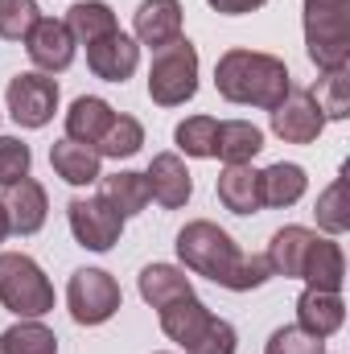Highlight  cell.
<instances>
[{
    "instance_id": "cell-1",
    "label": "cell",
    "mask_w": 350,
    "mask_h": 354,
    "mask_svg": "<svg viewBox=\"0 0 350 354\" xmlns=\"http://www.w3.org/2000/svg\"><path fill=\"white\" fill-rule=\"evenodd\" d=\"M174 248H177V260L185 264V272L206 276V280H214V284H223L231 292H252V288L268 284V276H272L268 256L239 252V243L219 223H210V218L185 223L177 231Z\"/></svg>"
},
{
    "instance_id": "cell-2",
    "label": "cell",
    "mask_w": 350,
    "mask_h": 354,
    "mask_svg": "<svg viewBox=\"0 0 350 354\" xmlns=\"http://www.w3.org/2000/svg\"><path fill=\"white\" fill-rule=\"evenodd\" d=\"M214 87L227 103H243V107H280V99L288 95L293 79L284 58L260 54V50H227L214 62Z\"/></svg>"
},
{
    "instance_id": "cell-3",
    "label": "cell",
    "mask_w": 350,
    "mask_h": 354,
    "mask_svg": "<svg viewBox=\"0 0 350 354\" xmlns=\"http://www.w3.org/2000/svg\"><path fill=\"white\" fill-rule=\"evenodd\" d=\"M305 50L317 71L350 66V0H305Z\"/></svg>"
},
{
    "instance_id": "cell-4",
    "label": "cell",
    "mask_w": 350,
    "mask_h": 354,
    "mask_svg": "<svg viewBox=\"0 0 350 354\" xmlns=\"http://www.w3.org/2000/svg\"><path fill=\"white\" fill-rule=\"evenodd\" d=\"M0 305L12 317H46L54 309V284L25 252H0Z\"/></svg>"
},
{
    "instance_id": "cell-5",
    "label": "cell",
    "mask_w": 350,
    "mask_h": 354,
    "mask_svg": "<svg viewBox=\"0 0 350 354\" xmlns=\"http://www.w3.org/2000/svg\"><path fill=\"white\" fill-rule=\"evenodd\" d=\"M198 95V50L194 41L177 37L169 46L153 50L149 66V99L157 107H181Z\"/></svg>"
},
{
    "instance_id": "cell-6",
    "label": "cell",
    "mask_w": 350,
    "mask_h": 354,
    "mask_svg": "<svg viewBox=\"0 0 350 354\" xmlns=\"http://www.w3.org/2000/svg\"><path fill=\"white\" fill-rule=\"evenodd\" d=\"M120 305H124V292H120L116 276L103 272V268H79L66 284V309L79 326L111 322L120 313Z\"/></svg>"
},
{
    "instance_id": "cell-7",
    "label": "cell",
    "mask_w": 350,
    "mask_h": 354,
    "mask_svg": "<svg viewBox=\"0 0 350 354\" xmlns=\"http://www.w3.org/2000/svg\"><path fill=\"white\" fill-rule=\"evenodd\" d=\"M66 218H71V235L79 239V248L87 252H111L124 235V214L103 198V194H79L66 202Z\"/></svg>"
},
{
    "instance_id": "cell-8",
    "label": "cell",
    "mask_w": 350,
    "mask_h": 354,
    "mask_svg": "<svg viewBox=\"0 0 350 354\" xmlns=\"http://www.w3.org/2000/svg\"><path fill=\"white\" fill-rule=\"evenodd\" d=\"M4 103H8V115L21 128H46L58 111V83L42 71H25V75L8 79Z\"/></svg>"
},
{
    "instance_id": "cell-9",
    "label": "cell",
    "mask_w": 350,
    "mask_h": 354,
    "mask_svg": "<svg viewBox=\"0 0 350 354\" xmlns=\"http://www.w3.org/2000/svg\"><path fill=\"white\" fill-rule=\"evenodd\" d=\"M268 115H272V132L284 145H313L326 128V115H322L317 99L309 95V87H288L280 107H272Z\"/></svg>"
},
{
    "instance_id": "cell-10",
    "label": "cell",
    "mask_w": 350,
    "mask_h": 354,
    "mask_svg": "<svg viewBox=\"0 0 350 354\" xmlns=\"http://www.w3.org/2000/svg\"><path fill=\"white\" fill-rule=\"evenodd\" d=\"M75 46L79 41L71 37L66 21H54V17H42L25 37V54L42 75H62L75 62Z\"/></svg>"
},
{
    "instance_id": "cell-11",
    "label": "cell",
    "mask_w": 350,
    "mask_h": 354,
    "mask_svg": "<svg viewBox=\"0 0 350 354\" xmlns=\"http://www.w3.org/2000/svg\"><path fill=\"white\" fill-rule=\"evenodd\" d=\"M87 66L103 83H128L136 75V66H140V46H136V37L116 29V33H107V37L87 46Z\"/></svg>"
},
{
    "instance_id": "cell-12",
    "label": "cell",
    "mask_w": 350,
    "mask_h": 354,
    "mask_svg": "<svg viewBox=\"0 0 350 354\" xmlns=\"http://www.w3.org/2000/svg\"><path fill=\"white\" fill-rule=\"evenodd\" d=\"M0 206H4V214H8V235H37V231L46 227V214H50L46 185L33 181V177H21V181L4 185Z\"/></svg>"
},
{
    "instance_id": "cell-13",
    "label": "cell",
    "mask_w": 350,
    "mask_h": 354,
    "mask_svg": "<svg viewBox=\"0 0 350 354\" xmlns=\"http://www.w3.org/2000/svg\"><path fill=\"white\" fill-rule=\"evenodd\" d=\"M145 181H149L153 202L165 206V210H181V206L190 202V194H194V177L185 169L181 153H157V157L149 161Z\"/></svg>"
},
{
    "instance_id": "cell-14",
    "label": "cell",
    "mask_w": 350,
    "mask_h": 354,
    "mask_svg": "<svg viewBox=\"0 0 350 354\" xmlns=\"http://www.w3.org/2000/svg\"><path fill=\"white\" fill-rule=\"evenodd\" d=\"M132 33L136 46L161 50L181 37V0H140L136 17H132Z\"/></svg>"
},
{
    "instance_id": "cell-15",
    "label": "cell",
    "mask_w": 350,
    "mask_h": 354,
    "mask_svg": "<svg viewBox=\"0 0 350 354\" xmlns=\"http://www.w3.org/2000/svg\"><path fill=\"white\" fill-rule=\"evenodd\" d=\"M342 322H347L342 292H326V288H309L305 284V292L297 297V326L305 334H313V338H330V334L342 330Z\"/></svg>"
},
{
    "instance_id": "cell-16",
    "label": "cell",
    "mask_w": 350,
    "mask_h": 354,
    "mask_svg": "<svg viewBox=\"0 0 350 354\" xmlns=\"http://www.w3.org/2000/svg\"><path fill=\"white\" fill-rule=\"evenodd\" d=\"M313 239H317V231H309V227H297V223L280 227V231L272 235L268 252H264V256H268V264H272V276L301 280V268H305V260H309Z\"/></svg>"
},
{
    "instance_id": "cell-17",
    "label": "cell",
    "mask_w": 350,
    "mask_h": 354,
    "mask_svg": "<svg viewBox=\"0 0 350 354\" xmlns=\"http://www.w3.org/2000/svg\"><path fill=\"white\" fill-rule=\"evenodd\" d=\"M264 132L252 120H219L214 132V157L223 165H252V157H260Z\"/></svg>"
},
{
    "instance_id": "cell-18",
    "label": "cell",
    "mask_w": 350,
    "mask_h": 354,
    "mask_svg": "<svg viewBox=\"0 0 350 354\" xmlns=\"http://www.w3.org/2000/svg\"><path fill=\"white\" fill-rule=\"evenodd\" d=\"M301 280L309 284V288H326V292H342V284H347V256H342V248L334 243V239H313V248H309V260L301 268Z\"/></svg>"
},
{
    "instance_id": "cell-19",
    "label": "cell",
    "mask_w": 350,
    "mask_h": 354,
    "mask_svg": "<svg viewBox=\"0 0 350 354\" xmlns=\"http://www.w3.org/2000/svg\"><path fill=\"white\" fill-rule=\"evenodd\" d=\"M214 189H219V202L231 210V214H260V169H252V165H227L219 181H214Z\"/></svg>"
},
{
    "instance_id": "cell-20",
    "label": "cell",
    "mask_w": 350,
    "mask_h": 354,
    "mask_svg": "<svg viewBox=\"0 0 350 354\" xmlns=\"http://www.w3.org/2000/svg\"><path fill=\"white\" fill-rule=\"evenodd\" d=\"M50 165H54V174L62 177L66 185H91V181H99V165H103V157L91 149V145H79V140H54L50 145Z\"/></svg>"
},
{
    "instance_id": "cell-21",
    "label": "cell",
    "mask_w": 350,
    "mask_h": 354,
    "mask_svg": "<svg viewBox=\"0 0 350 354\" xmlns=\"http://www.w3.org/2000/svg\"><path fill=\"white\" fill-rule=\"evenodd\" d=\"M157 313H161V330H165V338H169V342H177L181 351H185V346H190V342L206 330V322L214 317V313H210V309L194 297V292H190V297H177V301H169V305H165V309H157Z\"/></svg>"
},
{
    "instance_id": "cell-22",
    "label": "cell",
    "mask_w": 350,
    "mask_h": 354,
    "mask_svg": "<svg viewBox=\"0 0 350 354\" xmlns=\"http://www.w3.org/2000/svg\"><path fill=\"white\" fill-rule=\"evenodd\" d=\"M305 189H309V177L293 161H276V165L260 169V202L264 206H276V210L297 206L305 198Z\"/></svg>"
},
{
    "instance_id": "cell-23",
    "label": "cell",
    "mask_w": 350,
    "mask_h": 354,
    "mask_svg": "<svg viewBox=\"0 0 350 354\" xmlns=\"http://www.w3.org/2000/svg\"><path fill=\"white\" fill-rule=\"evenodd\" d=\"M111 103L107 99H99V95H79L75 103H71V111H66V140H79V145H99V136L107 132V124H111Z\"/></svg>"
},
{
    "instance_id": "cell-24",
    "label": "cell",
    "mask_w": 350,
    "mask_h": 354,
    "mask_svg": "<svg viewBox=\"0 0 350 354\" xmlns=\"http://www.w3.org/2000/svg\"><path fill=\"white\" fill-rule=\"evenodd\" d=\"M140 297H145V305H153V309H165L169 301L177 297H190L194 292V284H190V276H185V268H174V264H149L140 268Z\"/></svg>"
},
{
    "instance_id": "cell-25",
    "label": "cell",
    "mask_w": 350,
    "mask_h": 354,
    "mask_svg": "<svg viewBox=\"0 0 350 354\" xmlns=\"http://www.w3.org/2000/svg\"><path fill=\"white\" fill-rule=\"evenodd\" d=\"M99 194L124 214V218H132V214H140L149 202H153V194H149V181L145 174H132V169H120V174H107L99 177Z\"/></svg>"
},
{
    "instance_id": "cell-26",
    "label": "cell",
    "mask_w": 350,
    "mask_h": 354,
    "mask_svg": "<svg viewBox=\"0 0 350 354\" xmlns=\"http://www.w3.org/2000/svg\"><path fill=\"white\" fill-rule=\"evenodd\" d=\"M66 29H71V37H75L79 46H91V41L116 33L120 21H116L111 4H103V0H79V4H71V12H66Z\"/></svg>"
},
{
    "instance_id": "cell-27",
    "label": "cell",
    "mask_w": 350,
    "mask_h": 354,
    "mask_svg": "<svg viewBox=\"0 0 350 354\" xmlns=\"http://www.w3.org/2000/svg\"><path fill=\"white\" fill-rule=\"evenodd\" d=\"M140 145H145V124H140L136 115L116 111L111 124H107V132L99 136L95 153H99V157H111V161H124V157H136Z\"/></svg>"
},
{
    "instance_id": "cell-28",
    "label": "cell",
    "mask_w": 350,
    "mask_h": 354,
    "mask_svg": "<svg viewBox=\"0 0 350 354\" xmlns=\"http://www.w3.org/2000/svg\"><path fill=\"white\" fill-rule=\"evenodd\" d=\"M0 346L4 354H58V338L50 326H42V317H21L0 334Z\"/></svg>"
},
{
    "instance_id": "cell-29",
    "label": "cell",
    "mask_w": 350,
    "mask_h": 354,
    "mask_svg": "<svg viewBox=\"0 0 350 354\" xmlns=\"http://www.w3.org/2000/svg\"><path fill=\"white\" fill-rule=\"evenodd\" d=\"M322 107L326 120H347L350 115V66H338V71H322L317 87L309 91Z\"/></svg>"
},
{
    "instance_id": "cell-30",
    "label": "cell",
    "mask_w": 350,
    "mask_h": 354,
    "mask_svg": "<svg viewBox=\"0 0 350 354\" xmlns=\"http://www.w3.org/2000/svg\"><path fill=\"white\" fill-rule=\"evenodd\" d=\"M214 132H219V120H214V115H190V120H181L174 128L177 153L198 157V161L214 157Z\"/></svg>"
},
{
    "instance_id": "cell-31",
    "label": "cell",
    "mask_w": 350,
    "mask_h": 354,
    "mask_svg": "<svg viewBox=\"0 0 350 354\" xmlns=\"http://www.w3.org/2000/svg\"><path fill=\"white\" fill-rule=\"evenodd\" d=\"M313 214H317V227H322L326 235H342V231L350 227V214H347V181H342V177H334V181L317 194Z\"/></svg>"
},
{
    "instance_id": "cell-32",
    "label": "cell",
    "mask_w": 350,
    "mask_h": 354,
    "mask_svg": "<svg viewBox=\"0 0 350 354\" xmlns=\"http://www.w3.org/2000/svg\"><path fill=\"white\" fill-rule=\"evenodd\" d=\"M37 21H42L37 0H0V37L4 41H25Z\"/></svg>"
},
{
    "instance_id": "cell-33",
    "label": "cell",
    "mask_w": 350,
    "mask_h": 354,
    "mask_svg": "<svg viewBox=\"0 0 350 354\" xmlns=\"http://www.w3.org/2000/svg\"><path fill=\"white\" fill-rule=\"evenodd\" d=\"M235 351H239V334H235V326L223 322V317H210L206 330L185 346V354H235Z\"/></svg>"
},
{
    "instance_id": "cell-34",
    "label": "cell",
    "mask_w": 350,
    "mask_h": 354,
    "mask_svg": "<svg viewBox=\"0 0 350 354\" xmlns=\"http://www.w3.org/2000/svg\"><path fill=\"white\" fill-rule=\"evenodd\" d=\"M264 354H326V338H313L301 326H280V330H272Z\"/></svg>"
},
{
    "instance_id": "cell-35",
    "label": "cell",
    "mask_w": 350,
    "mask_h": 354,
    "mask_svg": "<svg viewBox=\"0 0 350 354\" xmlns=\"http://www.w3.org/2000/svg\"><path fill=\"white\" fill-rule=\"evenodd\" d=\"M29 165H33L29 145L17 140V136H0V189L21 181V177H29Z\"/></svg>"
},
{
    "instance_id": "cell-36",
    "label": "cell",
    "mask_w": 350,
    "mask_h": 354,
    "mask_svg": "<svg viewBox=\"0 0 350 354\" xmlns=\"http://www.w3.org/2000/svg\"><path fill=\"white\" fill-rule=\"evenodd\" d=\"M214 12H223V17H243V12H256V8H264L268 0H206Z\"/></svg>"
},
{
    "instance_id": "cell-37",
    "label": "cell",
    "mask_w": 350,
    "mask_h": 354,
    "mask_svg": "<svg viewBox=\"0 0 350 354\" xmlns=\"http://www.w3.org/2000/svg\"><path fill=\"white\" fill-rule=\"evenodd\" d=\"M8 239V214H4V206H0V243Z\"/></svg>"
},
{
    "instance_id": "cell-38",
    "label": "cell",
    "mask_w": 350,
    "mask_h": 354,
    "mask_svg": "<svg viewBox=\"0 0 350 354\" xmlns=\"http://www.w3.org/2000/svg\"><path fill=\"white\" fill-rule=\"evenodd\" d=\"M0 354H4V346H0Z\"/></svg>"
}]
</instances>
